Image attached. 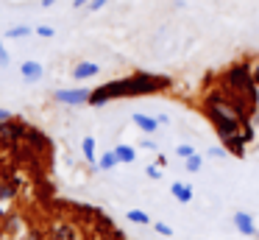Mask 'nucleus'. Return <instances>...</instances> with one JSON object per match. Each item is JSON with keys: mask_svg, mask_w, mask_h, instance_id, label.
I'll return each instance as SVG.
<instances>
[{"mask_svg": "<svg viewBox=\"0 0 259 240\" xmlns=\"http://www.w3.org/2000/svg\"><path fill=\"white\" fill-rule=\"evenodd\" d=\"M203 112L212 120V126L218 128L220 140H223V148L234 156H242L245 145L253 140V126L248 117H242L234 106L226 100V95L220 89H212V92L203 98Z\"/></svg>", "mask_w": 259, "mask_h": 240, "instance_id": "obj_1", "label": "nucleus"}, {"mask_svg": "<svg viewBox=\"0 0 259 240\" xmlns=\"http://www.w3.org/2000/svg\"><path fill=\"white\" fill-rule=\"evenodd\" d=\"M218 89L226 95V100H229L242 117L251 120L253 109H256V104H259V81H256V76H253V64H248L245 59L231 61L223 70V76H220Z\"/></svg>", "mask_w": 259, "mask_h": 240, "instance_id": "obj_2", "label": "nucleus"}, {"mask_svg": "<svg viewBox=\"0 0 259 240\" xmlns=\"http://www.w3.org/2000/svg\"><path fill=\"white\" fill-rule=\"evenodd\" d=\"M173 84L170 76H159V73H134V76L117 78V81H109L103 87H98L90 95L92 106H101L106 100L114 98H134V95H153V92H164V89Z\"/></svg>", "mask_w": 259, "mask_h": 240, "instance_id": "obj_3", "label": "nucleus"}, {"mask_svg": "<svg viewBox=\"0 0 259 240\" xmlns=\"http://www.w3.org/2000/svg\"><path fill=\"white\" fill-rule=\"evenodd\" d=\"M90 89L87 87H75V89H56V100L59 104H67V106H81V104H90Z\"/></svg>", "mask_w": 259, "mask_h": 240, "instance_id": "obj_4", "label": "nucleus"}, {"mask_svg": "<svg viewBox=\"0 0 259 240\" xmlns=\"http://www.w3.org/2000/svg\"><path fill=\"white\" fill-rule=\"evenodd\" d=\"M20 76H23L25 84H36L42 76H45V67H42L39 61H34V59L23 61V64H20Z\"/></svg>", "mask_w": 259, "mask_h": 240, "instance_id": "obj_5", "label": "nucleus"}, {"mask_svg": "<svg viewBox=\"0 0 259 240\" xmlns=\"http://www.w3.org/2000/svg\"><path fill=\"white\" fill-rule=\"evenodd\" d=\"M234 226L240 234H245V237H256V223H253V218L248 215V212H234Z\"/></svg>", "mask_w": 259, "mask_h": 240, "instance_id": "obj_6", "label": "nucleus"}, {"mask_svg": "<svg viewBox=\"0 0 259 240\" xmlns=\"http://www.w3.org/2000/svg\"><path fill=\"white\" fill-rule=\"evenodd\" d=\"M98 73H101V64H95V61H78V64L73 67V78H75V81H87V78H95Z\"/></svg>", "mask_w": 259, "mask_h": 240, "instance_id": "obj_7", "label": "nucleus"}, {"mask_svg": "<svg viewBox=\"0 0 259 240\" xmlns=\"http://www.w3.org/2000/svg\"><path fill=\"white\" fill-rule=\"evenodd\" d=\"M131 120H134V126L140 128V131H145V134H156V128H159V120H156V117L142 115V112H137Z\"/></svg>", "mask_w": 259, "mask_h": 240, "instance_id": "obj_8", "label": "nucleus"}, {"mask_svg": "<svg viewBox=\"0 0 259 240\" xmlns=\"http://www.w3.org/2000/svg\"><path fill=\"white\" fill-rule=\"evenodd\" d=\"M170 193H173V198L181 201V204H190V201H192V187H190V184H184V182H173V184H170Z\"/></svg>", "mask_w": 259, "mask_h": 240, "instance_id": "obj_9", "label": "nucleus"}, {"mask_svg": "<svg viewBox=\"0 0 259 240\" xmlns=\"http://www.w3.org/2000/svg\"><path fill=\"white\" fill-rule=\"evenodd\" d=\"M114 154H117V162H125V165L137 159V151L131 148V145H117V148H114Z\"/></svg>", "mask_w": 259, "mask_h": 240, "instance_id": "obj_10", "label": "nucleus"}, {"mask_svg": "<svg viewBox=\"0 0 259 240\" xmlns=\"http://www.w3.org/2000/svg\"><path fill=\"white\" fill-rule=\"evenodd\" d=\"M114 165H117V154H114V151H106V154L98 159V167H101V170H112Z\"/></svg>", "mask_w": 259, "mask_h": 240, "instance_id": "obj_11", "label": "nucleus"}, {"mask_svg": "<svg viewBox=\"0 0 259 240\" xmlns=\"http://www.w3.org/2000/svg\"><path fill=\"white\" fill-rule=\"evenodd\" d=\"M81 151H84V159L87 162H95V140H92V137H84Z\"/></svg>", "mask_w": 259, "mask_h": 240, "instance_id": "obj_12", "label": "nucleus"}, {"mask_svg": "<svg viewBox=\"0 0 259 240\" xmlns=\"http://www.w3.org/2000/svg\"><path fill=\"white\" fill-rule=\"evenodd\" d=\"M28 33H31L28 25H14V28H9V31H6V37L9 39H23V37H28Z\"/></svg>", "mask_w": 259, "mask_h": 240, "instance_id": "obj_13", "label": "nucleus"}, {"mask_svg": "<svg viewBox=\"0 0 259 240\" xmlns=\"http://www.w3.org/2000/svg\"><path fill=\"white\" fill-rule=\"evenodd\" d=\"M201 165H203L201 154H192L190 159H184V167H187V170H190V173H198V170H201Z\"/></svg>", "mask_w": 259, "mask_h": 240, "instance_id": "obj_14", "label": "nucleus"}, {"mask_svg": "<svg viewBox=\"0 0 259 240\" xmlns=\"http://www.w3.org/2000/svg\"><path fill=\"white\" fill-rule=\"evenodd\" d=\"M128 221H131V223H140V226H145V223H151V218H148L142 210H128Z\"/></svg>", "mask_w": 259, "mask_h": 240, "instance_id": "obj_15", "label": "nucleus"}, {"mask_svg": "<svg viewBox=\"0 0 259 240\" xmlns=\"http://www.w3.org/2000/svg\"><path fill=\"white\" fill-rule=\"evenodd\" d=\"M176 154H179L181 159H190V156L195 154V148H192V145H187V143H181L179 148H176Z\"/></svg>", "mask_w": 259, "mask_h": 240, "instance_id": "obj_16", "label": "nucleus"}, {"mask_svg": "<svg viewBox=\"0 0 259 240\" xmlns=\"http://www.w3.org/2000/svg\"><path fill=\"white\" fill-rule=\"evenodd\" d=\"M36 33H39V37H45V39L56 37V31H53V25H36Z\"/></svg>", "mask_w": 259, "mask_h": 240, "instance_id": "obj_17", "label": "nucleus"}, {"mask_svg": "<svg viewBox=\"0 0 259 240\" xmlns=\"http://www.w3.org/2000/svg\"><path fill=\"white\" fill-rule=\"evenodd\" d=\"M153 229H156L159 234H164V237H170V234H173V229H170L167 223H162V221H159V223H153Z\"/></svg>", "mask_w": 259, "mask_h": 240, "instance_id": "obj_18", "label": "nucleus"}, {"mask_svg": "<svg viewBox=\"0 0 259 240\" xmlns=\"http://www.w3.org/2000/svg\"><path fill=\"white\" fill-rule=\"evenodd\" d=\"M106 3H109V0H90V11H101Z\"/></svg>", "mask_w": 259, "mask_h": 240, "instance_id": "obj_19", "label": "nucleus"}, {"mask_svg": "<svg viewBox=\"0 0 259 240\" xmlns=\"http://www.w3.org/2000/svg\"><path fill=\"white\" fill-rule=\"evenodd\" d=\"M0 67H9V53L3 48V42H0Z\"/></svg>", "mask_w": 259, "mask_h": 240, "instance_id": "obj_20", "label": "nucleus"}, {"mask_svg": "<svg viewBox=\"0 0 259 240\" xmlns=\"http://www.w3.org/2000/svg\"><path fill=\"white\" fill-rule=\"evenodd\" d=\"M148 176H151V179H162V170H159V165H151V167H148Z\"/></svg>", "mask_w": 259, "mask_h": 240, "instance_id": "obj_21", "label": "nucleus"}, {"mask_svg": "<svg viewBox=\"0 0 259 240\" xmlns=\"http://www.w3.org/2000/svg\"><path fill=\"white\" fill-rule=\"evenodd\" d=\"M209 156H218V159H220V156H226V148H220V145H218V148L209 151Z\"/></svg>", "mask_w": 259, "mask_h": 240, "instance_id": "obj_22", "label": "nucleus"}, {"mask_svg": "<svg viewBox=\"0 0 259 240\" xmlns=\"http://www.w3.org/2000/svg\"><path fill=\"white\" fill-rule=\"evenodd\" d=\"M156 120H159V126H167L170 117H167V115H156Z\"/></svg>", "mask_w": 259, "mask_h": 240, "instance_id": "obj_23", "label": "nucleus"}, {"mask_svg": "<svg viewBox=\"0 0 259 240\" xmlns=\"http://www.w3.org/2000/svg\"><path fill=\"white\" fill-rule=\"evenodd\" d=\"M9 120H12V115H9V112H3V109H0V123H9Z\"/></svg>", "mask_w": 259, "mask_h": 240, "instance_id": "obj_24", "label": "nucleus"}, {"mask_svg": "<svg viewBox=\"0 0 259 240\" xmlns=\"http://www.w3.org/2000/svg\"><path fill=\"white\" fill-rule=\"evenodd\" d=\"M81 6H90V0H73V9H81Z\"/></svg>", "mask_w": 259, "mask_h": 240, "instance_id": "obj_25", "label": "nucleus"}, {"mask_svg": "<svg viewBox=\"0 0 259 240\" xmlns=\"http://www.w3.org/2000/svg\"><path fill=\"white\" fill-rule=\"evenodd\" d=\"M53 3H56V0H39V6H42V9H51Z\"/></svg>", "mask_w": 259, "mask_h": 240, "instance_id": "obj_26", "label": "nucleus"}, {"mask_svg": "<svg viewBox=\"0 0 259 240\" xmlns=\"http://www.w3.org/2000/svg\"><path fill=\"white\" fill-rule=\"evenodd\" d=\"M253 76H256V81H259V59L253 61Z\"/></svg>", "mask_w": 259, "mask_h": 240, "instance_id": "obj_27", "label": "nucleus"}]
</instances>
